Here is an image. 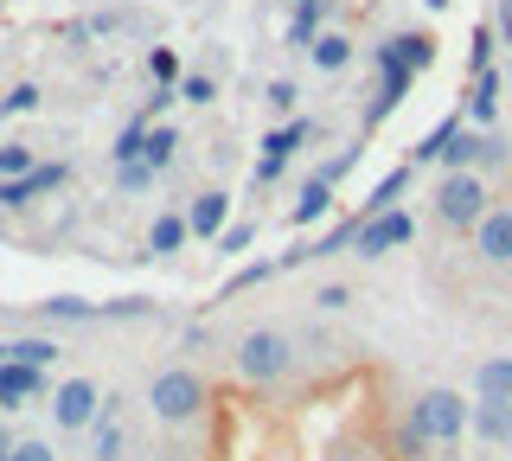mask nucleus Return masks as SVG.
I'll return each instance as SVG.
<instances>
[{"label": "nucleus", "instance_id": "nucleus-20", "mask_svg": "<svg viewBox=\"0 0 512 461\" xmlns=\"http://www.w3.org/2000/svg\"><path fill=\"white\" fill-rule=\"evenodd\" d=\"M148 71H154V84H160V90H173V84H180V52H173V45L148 52Z\"/></svg>", "mask_w": 512, "mask_h": 461}, {"label": "nucleus", "instance_id": "nucleus-26", "mask_svg": "<svg viewBox=\"0 0 512 461\" xmlns=\"http://www.w3.org/2000/svg\"><path fill=\"white\" fill-rule=\"evenodd\" d=\"M314 308L340 314V308H352V289H346V282H320V289H314Z\"/></svg>", "mask_w": 512, "mask_h": 461}, {"label": "nucleus", "instance_id": "nucleus-15", "mask_svg": "<svg viewBox=\"0 0 512 461\" xmlns=\"http://www.w3.org/2000/svg\"><path fill=\"white\" fill-rule=\"evenodd\" d=\"M468 116H474V129H487V122L500 116V77H493V71H480V77H474V90H468Z\"/></svg>", "mask_w": 512, "mask_h": 461}, {"label": "nucleus", "instance_id": "nucleus-18", "mask_svg": "<svg viewBox=\"0 0 512 461\" xmlns=\"http://www.w3.org/2000/svg\"><path fill=\"white\" fill-rule=\"evenodd\" d=\"M141 148H148V122H128V129L116 135V148H109V167H128V161H141Z\"/></svg>", "mask_w": 512, "mask_h": 461}, {"label": "nucleus", "instance_id": "nucleus-24", "mask_svg": "<svg viewBox=\"0 0 512 461\" xmlns=\"http://www.w3.org/2000/svg\"><path fill=\"white\" fill-rule=\"evenodd\" d=\"M263 97H269V109H276V116H295V103H301V90H295V84H288V77H269V90H263Z\"/></svg>", "mask_w": 512, "mask_h": 461}, {"label": "nucleus", "instance_id": "nucleus-6", "mask_svg": "<svg viewBox=\"0 0 512 461\" xmlns=\"http://www.w3.org/2000/svg\"><path fill=\"white\" fill-rule=\"evenodd\" d=\"M320 461H391V449H384V429L372 417H352V423L333 429V442H327Z\"/></svg>", "mask_w": 512, "mask_h": 461}, {"label": "nucleus", "instance_id": "nucleus-13", "mask_svg": "<svg viewBox=\"0 0 512 461\" xmlns=\"http://www.w3.org/2000/svg\"><path fill=\"white\" fill-rule=\"evenodd\" d=\"M186 212H160L154 218V231H148V250H154V257H180V250H186Z\"/></svg>", "mask_w": 512, "mask_h": 461}, {"label": "nucleus", "instance_id": "nucleus-2", "mask_svg": "<svg viewBox=\"0 0 512 461\" xmlns=\"http://www.w3.org/2000/svg\"><path fill=\"white\" fill-rule=\"evenodd\" d=\"M429 212H436L442 231H474L480 218L493 212V186L487 173H442L436 193H429Z\"/></svg>", "mask_w": 512, "mask_h": 461}, {"label": "nucleus", "instance_id": "nucleus-12", "mask_svg": "<svg viewBox=\"0 0 512 461\" xmlns=\"http://www.w3.org/2000/svg\"><path fill=\"white\" fill-rule=\"evenodd\" d=\"M468 429L480 442H493V449H506V442H512V404H487V397H474Z\"/></svg>", "mask_w": 512, "mask_h": 461}, {"label": "nucleus", "instance_id": "nucleus-8", "mask_svg": "<svg viewBox=\"0 0 512 461\" xmlns=\"http://www.w3.org/2000/svg\"><path fill=\"white\" fill-rule=\"evenodd\" d=\"M410 237H416L410 212H378V218H359V225H352V250H359V257H384V250L410 244Z\"/></svg>", "mask_w": 512, "mask_h": 461}, {"label": "nucleus", "instance_id": "nucleus-14", "mask_svg": "<svg viewBox=\"0 0 512 461\" xmlns=\"http://www.w3.org/2000/svg\"><path fill=\"white\" fill-rule=\"evenodd\" d=\"M308 58H314V71H346L352 65V39L346 33H314V45H308Z\"/></svg>", "mask_w": 512, "mask_h": 461}, {"label": "nucleus", "instance_id": "nucleus-3", "mask_svg": "<svg viewBox=\"0 0 512 461\" xmlns=\"http://www.w3.org/2000/svg\"><path fill=\"white\" fill-rule=\"evenodd\" d=\"M205 404H212V391H205V378L192 372V365H160V372L148 378V410L160 423H199Z\"/></svg>", "mask_w": 512, "mask_h": 461}, {"label": "nucleus", "instance_id": "nucleus-11", "mask_svg": "<svg viewBox=\"0 0 512 461\" xmlns=\"http://www.w3.org/2000/svg\"><path fill=\"white\" fill-rule=\"evenodd\" d=\"M474 397H487V404H512V353H487L474 365Z\"/></svg>", "mask_w": 512, "mask_h": 461}, {"label": "nucleus", "instance_id": "nucleus-30", "mask_svg": "<svg viewBox=\"0 0 512 461\" xmlns=\"http://www.w3.org/2000/svg\"><path fill=\"white\" fill-rule=\"evenodd\" d=\"M282 167H288V161H269V154H263V161H256V186H276Z\"/></svg>", "mask_w": 512, "mask_h": 461}, {"label": "nucleus", "instance_id": "nucleus-23", "mask_svg": "<svg viewBox=\"0 0 512 461\" xmlns=\"http://www.w3.org/2000/svg\"><path fill=\"white\" fill-rule=\"evenodd\" d=\"M45 97H39V84H13L7 97H0V116H26V109H39Z\"/></svg>", "mask_w": 512, "mask_h": 461}, {"label": "nucleus", "instance_id": "nucleus-19", "mask_svg": "<svg viewBox=\"0 0 512 461\" xmlns=\"http://www.w3.org/2000/svg\"><path fill=\"white\" fill-rule=\"evenodd\" d=\"M308 135H314L308 122H288V129L263 135V154H269V161H288V154H295V148H301V141H308Z\"/></svg>", "mask_w": 512, "mask_h": 461}, {"label": "nucleus", "instance_id": "nucleus-16", "mask_svg": "<svg viewBox=\"0 0 512 461\" xmlns=\"http://www.w3.org/2000/svg\"><path fill=\"white\" fill-rule=\"evenodd\" d=\"M327 205H333V186H327V180H308L288 218H295V225H314V218H327Z\"/></svg>", "mask_w": 512, "mask_h": 461}, {"label": "nucleus", "instance_id": "nucleus-31", "mask_svg": "<svg viewBox=\"0 0 512 461\" xmlns=\"http://www.w3.org/2000/svg\"><path fill=\"white\" fill-rule=\"evenodd\" d=\"M500 39L512 45V0H506V7H500Z\"/></svg>", "mask_w": 512, "mask_h": 461}, {"label": "nucleus", "instance_id": "nucleus-33", "mask_svg": "<svg viewBox=\"0 0 512 461\" xmlns=\"http://www.w3.org/2000/svg\"><path fill=\"white\" fill-rule=\"evenodd\" d=\"M0 244H7V218H0Z\"/></svg>", "mask_w": 512, "mask_h": 461}, {"label": "nucleus", "instance_id": "nucleus-28", "mask_svg": "<svg viewBox=\"0 0 512 461\" xmlns=\"http://www.w3.org/2000/svg\"><path fill=\"white\" fill-rule=\"evenodd\" d=\"M7 461H58V455H52V442H39V436H32V442H13Z\"/></svg>", "mask_w": 512, "mask_h": 461}, {"label": "nucleus", "instance_id": "nucleus-25", "mask_svg": "<svg viewBox=\"0 0 512 461\" xmlns=\"http://www.w3.org/2000/svg\"><path fill=\"white\" fill-rule=\"evenodd\" d=\"M180 97H186V103H218V84H212L205 71H192V77H180Z\"/></svg>", "mask_w": 512, "mask_h": 461}, {"label": "nucleus", "instance_id": "nucleus-7", "mask_svg": "<svg viewBox=\"0 0 512 461\" xmlns=\"http://www.w3.org/2000/svg\"><path fill=\"white\" fill-rule=\"evenodd\" d=\"M468 244H474V257L487 269H512V205L493 199V212L468 231Z\"/></svg>", "mask_w": 512, "mask_h": 461}, {"label": "nucleus", "instance_id": "nucleus-22", "mask_svg": "<svg viewBox=\"0 0 512 461\" xmlns=\"http://www.w3.org/2000/svg\"><path fill=\"white\" fill-rule=\"evenodd\" d=\"M45 314H52V321H90V301L84 295H52V301H45Z\"/></svg>", "mask_w": 512, "mask_h": 461}, {"label": "nucleus", "instance_id": "nucleus-9", "mask_svg": "<svg viewBox=\"0 0 512 461\" xmlns=\"http://www.w3.org/2000/svg\"><path fill=\"white\" fill-rule=\"evenodd\" d=\"M52 385H45L39 365H20V359H0V410H26L32 397H45Z\"/></svg>", "mask_w": 512, "mask_h": 461}, {"label": "nucleus", "instance_id": "nucleus-21", "mask_svg": "<svg viewBox=\"0 0 512 461\" xmlns=\"http://www.w3.org/2000/svg\"><path fill=\"white\" fill-rule=\"evenodd\" d=\"M32 167H39V161H32V148H26V141H13V148H0V180H26Z\"/></svg>", "mask_w": 512, "mask_h": 461}, {"label": "nucleus", "instance_id": "nucleus-17", "mask_svg": "<svg viewBox=\"0 0 512 461\" xmlns=\"http://www.w3.org/2000/svg\"><path fill=\"white\" fill-rule=\"evenodd\" d=\"M173 148H180V129H173V122H167V129H148V148H141V161H148L154 173H167V167H173Z\"/></svg>", "mask_w": 512, "mask_h": 461}, {"label": "nucleus", "instance_id": "nucleus-10", "mask_svg": "<svg viewBox=\"0 0 512 461\" xmlns=\"http://www.w3.org/2000/svg\"><path fill=\"white\" fill-rule=\"evenodd\" d=\"M224 225H231V193L205 186V193L186 199V231H192V237H218Z\"/></svg>", "mask_w": 512, "mask_h": 461}, {"label": "nucleus", "instance_id": "nucleus-29", "mask_svg": "<svg viewBox=\"0 0 512 461\" xmlns=\"http://www.w3.org/2000/svg\"><path fill=\"white\" fill-rule=\"evenodd\" d=\"M250 237H256L250 225H224V231H218V250H224V257H237V250H244Z\"/></svg>", "mask_w": 512, "mask_h": 461}, {"label": "nucleus", "instance_id": "nucleus-4", "mask_svg": "<svg viewBox=\"0 0 512 461\" xmlns=\"http://www.w3.org/2000/svg\"><path fill=\"white\" fill-rule=\"evenodd\" d=\"M237 372L250 378V385H282L288 372H295V340H288L282 327H250L244 340H237Z\"/></svg>", "mask_w": 512, "mask_h": 461}, {"label": "nucleus", "instance_id": "nucleus-32", "mask_svg": "<svg viewBox=\"0 0 512 461\" xmlns=\"http://www.w3.org/2000/svg\"><path fill=\"white\" fill-rule=\"evenodd\" d=\"M7 449H13V442H7V429H0V461H7Z\"/></svg>", "mask_w": 512, "mask_h": 461}, {"label": "nucleus", "instance_id": "nucleus-1", "mask_svg": "<svg viewBox=\"0 0 512 461\" xmlns=\"http://www.w3.org/2000/svg\"><path fill=\"white\" fill-rule=\"evenodd\" d=\"M404 417L423 429L436 449H461V436H468V417H474V397H461L455 385H423V391H410Z\"/></svg>", "mask_w": 512, "mask_h": 461}, {"label": "nucleus", "instance_id": "nucleus-5", "mask_svg": "<svg viewBox=\"0 0 512 461\" xmlns=\"http://www.w3.org/2000/svg\"><path fill=\"white\" fill-rule=\"evenodd\" d=\"M103 404H109V391L96 385V378L71 372V378H64V385L52 391V423L64 429V436H84V429H96V417H103Z\"/></svg>", "mask_w": 512, "mask_h": 461}, {"label": "nucleus", "instance_id": "nucleus-27", "mask_svg": "<svg viewBox=\"0 0 512 461\" xmlns=\"http://www.w3.org/2000/svg\"><path fill=\"white\" fill-rule=\"evenodd\" d=\"M116 186H122V193H141V186H154V167L148 161H128V167H116Z\"/></svg>", "mask_w": 512, "mask_h": 461}]
</instances>
